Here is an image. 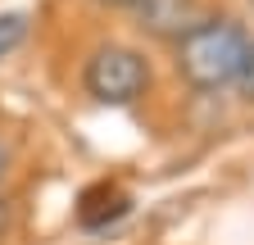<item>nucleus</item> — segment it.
Segmentation results:
<instances>
[{
  "instance_id": "1",
  "label": "nucleus",
  "mask_w": 254,
  "mask_h": 245,
  "mask_svg": "<svg viewBox=\"0 0 254 245\" xmlns=\"http://www.w3.org/2000/svg\"><path fill=\"white\" fill-rule=\"evenodd\" d=\"M245 27L232 18H200L186 37H177V73L190 91H222L232 86L241 73V59H245Z\"/></svg>"
},
{
  "instance_id": "2",
  "label": "nucleus",
  "mask_w": 254,
  "mask_h": 245,
  "mask_svg": "<svg viewBox=\"0 0 254 245\" xmlns=\"http://www.w3.org/2000/svg\"><path fill=\"white\" fill-rule=\"evenodd\" d=\"M82 86H86V96L95 105H109V109L136 105L150 91V64H145L141 50L109 41L100 50H91L86 68H82Z\"/></svg>"
},
{
  "instance_id": "3",
  "label": "nucleus",
  "mask_w": 254,
  "mask_h": 245,
  "mask_svg": "<svg viewBox=\"0 0 254 245\" xmlns=\"http://www.w3.org/2000/svg\"><path fill=\"white\" fill-rule=\"evenodd\" d=\"M200 18H204L200 0H141L136 5V27L150 37H164V41L186 37Z\"/></svg>"
},
{
  "instance_id": "4",
  "label": "nucleus",
  "mask_w": 254,
  "mask_h": 245,
  "mask_svg": "<svg viewBox=\"0 0 254 245\" xmlns=\"http://www.w3.org/2000/svg\"><path fill=\"white\" fill-rule=\"evenodd\" d=\"M127 209H132V200H127V191H118V186H95V191H86V195H82L77 223H82L86 232H100V227L118 223V218H123Z\"/></svg>"
},
{
  "instance_id": "5",
  "label": "nucleus",
  "mask_w": 254,
  "mask_h": 245,
  "mask_svg": "<svg viewBox=\"0 0 254 245\" xmlns=\"http://www.w3.org/2000/svg\"><path fill=\"white\" fill-rule=\"evenodd\" d=\"M27 32H32V23H27V14H0V59H9L23 41H27Z\"/></svg>"
},
{
  "instance_id": "6",
  "label": "nucleus",
  "mask_w": 254,
  "mask_h": 245,
  "mask_svg": "<svg viewBox=\"0 0 254 245\" xmlns=\"http://www.w3.org/2000/svg\"><path fill=\"white\" fill-rule=\"evenodd\" d=\"M232 86L241 91V100H250V105H254V37H250V46H245L241 73H236V82H232Z\"/></svg>"
},
{
  "instance_id": "7",
  "label": "nucleus",
  "mask_w": 254,
  "mask_h": 245,
  "mask_svg": "<svg viewBox=\"0 0 254 245\" xmlns=\"http://www.w3.org/2000/svg\"><path fill=\"white\" fill-rule=\"evenodd\" d=\"M9 223H14V209H9V200H5V195H0V241H5Z\"/></svg>"
},
{
  "instance_id": "8",
  "label": "nucleus",
  "mask_w": 254,
  "mask_h": 245,
  "mask_svg": "<svg viewBox=\"0 0 254 245\" xmlns=\"http://www.w3.org/2000/svg\"><path fill=\"white\" fill-rule=\"evenodd\" d=\"M95 5H105V9H136L141 0H95Z\"/></svg>"
},
{
  "instance_id": "9",
  "label": "nucleus",
  "mask_w": 254,
  "mask_h": 245,
  "mask_svg": "<svg viewBox=\"0 0 254 245\" xmlns=\"http://www.w3.org/2000/svg\"><path fill=\"white\" fill-rule=\"evenodd\" d=\"M0 177H5V150H0Z\"/></svg>"
}]
</instances>
